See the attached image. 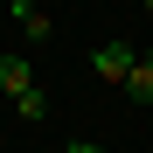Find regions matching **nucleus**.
Returning a JSON list of instances; mask_svg holds the SVG:
<instances>
[{"mask_svg":"<svg viewBox=\"0 0 153 153\" xmlns=\"http://www.w3.org/2000/svg\"><path fill=\"white\" fill-rule=\"evenodd\" d=\"M139 7H146V14H153V0H139Z\"/></svg>","mask_w":153,"mask_h":153,"instance_id":"nucleus-7","label":"nucleus"},{"mask_svg":"<svg viewBox=\"0 0 153 153\" xmlns=\"http://www.w3.org/2000/svg\"><path fill=\"white\" fill-rule=\"evenodd\" d=\"M0 91H7V97L35 91V63H28V56H0Z\"/></svg>","mask_w":153,"mask_h":153,"instance_id":"nucleus-3","label":"nucleus"},{"mask_svg":"<svg viewBox=\"0 0 153 153\" xmlns=\"http://www.w3.org/2000/svg\"><path fill=\"white\" fill-rule=\"evenodd\" d=\"M14 111H21V118H42V111H49V97H42V84H35V91H21V97H14Z\"/></svg>","mask_w":153,"mask_h":153,"instance_id":"nucleus-5","label":"nucleus"},{"mask_svg":"<svg viewBox=\"0 0 153 153\" xmlns=\"http://www.w3.org/2000/svg\"><path fill=\"white\" fill-rule=\"evenodd\" d=\"M14 21L28 28V42H49V35H56V21H49V14L35 7V0H14Z\"/></svg>","mask_w":153,"mask_h":153,"instance_id":"nucleus-4","label":"nucleus"},{"mask_svg":"<svg viewBox=\"0 0 153 153\" xmlns=\"http://www.w3.org/2000/svg\"><path fill=\"white\" fill-rule=\"evenodd\" d=\"M132 105H153V49H139L132 56V70H125V84H118Z\"/></svg>","mask_w":153,"mask_h":153,"instance_id":"nucleus-2","label":"nucleus"},{"mask_svg":"<svg viewBox=\"0 0 153 153\" xmlns=\"http://www.w3.org/2000/svg\"><path fill=\"white\" fill-rule=\"evenodd\" d=\"M132 56H139V49H125V42H105V49H91V76H97V84H125Z\"/></svg>","mask_w":153,"mask_h":153,"instance_id":"nucleus-1","label":"nucleus"},{"mask_svg":"<svg viewBox=\"0 0 153 153\" xmlns=\"http://www.w3.org/2000/svg\"><path fill=\"white\" fill-rule=\"evenodd\" d=\"M63 153H105V146H97V139H70Z\"/></svg>","mask_w":153,"mask_h":153,"instance_id":"nucleus-6","label":"nucleus"}]
</instances>
